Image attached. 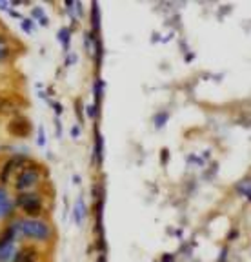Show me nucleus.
Masks as SVG:
<instances>
[{"mask_svg": "<svg viewBox=\"0 0 251 262\" xmlns=\"http://www.w3.org/2000/svg\"><path fill=\"white\" fill-rule=\"evenodd\" d=\"M18 241H28L31 244H48L53 238V228L40 217H18L11 221Z\"/></svg>", "mask_w": 251, "mask_h": 262, "instance_id": "1", "label": "nucleus"}, {"mask_svg": "<svg viewBox=\"0 0 251 262\" xmlns=\"http://www.w3.org/2000/svg\"><path fill=\"white\" fill-rule=\"evenodd\" d=\"M13 199H15V208L20 209L24 217H40L44 211V196L35 189L17 193V196Z\"/></svg>", "mask_w": 251, "mask_h": 262, "instance_id": "2", "label": "nucleus"}, {"mask_svg": "<svg viewBox=\"0 0 251 262\" xmlns=\"http://www.w3.org/2000/svg\"><path fill=\"white\" fill-rule=\"evenodd\" d=\"M42 177H44V169L42 166L35 162H29L26 168H22L20 171L15 175V180H13V186L17 189V193L22 191H31L33 188H37L40 184Z\"/></svg>", "mask_w": 251, "mask_h": 262, "instance_id": "3", "label": "nucleus"}, {"mask_svg": "<svg viewBox=\"0 0 251 262\" xmlns=\"http://www.w3.org/2000/svg\"><path fill=\"white\" fill-rule=\"evenodd\" d=\"M31 162L28 155H22V153H15L11 155L4 164H2V168H0V186H4L9 182L13 175H17L22 168H26L28 164Z\"/></svg>", "mask_w": 251, "mask_h": 262, "instance_id": "4", "label": "nucleus"}, {"mask_svg": "<svg viewBox=\"0 0 251 262\" xmlns=\"http://www.w3.org/2000/svg\"><path fill=\"white\" fill-rule=\"evenodd\" d=\"M6 129H8V133L11 137H15V139H29L31 137V133H33V124H31V120L26 117V115H13L11 119L8 120V126H6Z\"/></svg>", "mask_w": 251, "mask_h": 262, "instance_id": "5", "label": "nucleus"}, {"mask_svg": "<svg viewBox=\"0 0 251 262\" xmlns=\"http://www.w3.org/2000/svg\"><path fill=\"white\" fill-rule=\"evenodd\" d=\"M15 209H17L15 208V199H13L11 193L8 191V188L0 186V221L13 217Z\"/></svg>", "mask_w": 251, "mask_h": 262, "instance_id": "6", "label": "nucleus"}, {"mask_svg": "<svg viewBox=\"0 0 251 262\" xmlns=\"http://www.w3.org/2000/svg\"><path fill=\"white\" fill-rule=\"evenodd\" d=\"M13 262H40V251L35 244H24L17 250Z\"/></svg>", "mask_w": 251, "mask_h": 262, "instance_id": "7", "label": "nucleus"}, {"mask_svg": "<svg viewBox=\"0 0 251 262\" xmlns=\"http://www.w3.org/2000/svg\"><path fill=\"white\" fill-rule=\"evenodd\" d=\"M17 242H6L0 244V262H13L17 255Z\"/></svg>", "mask_w": 251, "mask_h": 262, "instance_id": "8", "label": "nucleus"}, {"mask_svg": "<svg viewBox=\"0 0 251 262\" xmlns=\"http://www.w3.org/2000/svg\"><path fill=\"white\" fill-rule=\"evenodd\" d=\"M13 55V49L11 44H9V38L6 37L4 33H0V64H4L11 58Z\"/></svg>", "mask_w": 251, "mask_h": 262, "instance_id": "9", "label": "nucleus"}, {"mask_svg": "<svg viewBox=\"0 0 251 262\" xmlns=\"http://www.w3.org/2000/svg\"><path fill=\"white\" fill-rule=\"evenodd\" d=\"M86 215H87L86 204H84L82 199H78L77 204H75V208H73V221H75V224H77V226L82 224L84 219H86Z\"/></svg>", "mask_w": 251, "mask_h": 262, "instance_id": "10", "label": "nucleus"}, {"mask_svg": "<svg viewBox=\"0 0 251 262\" xmlns=\"http://www.w3.org/2000/svg\"><path fill=\"white\" fill-rule=\"evenodd\" d=\"M57 38L60 40L62 49H64V51H70V46H71V29H70V28H62V29H58Z\"/></svg>", "mask_w": 251, "mask_h": 262, "instance_id": "11", "label": "nucleus"}, {"mask_svg": "<svg viewBox=\"0 0 251 262\" xmlns=\"http://www.w3.org/2000/svg\"><path fill=\"white\" fill-rule=\"evenodd\" d=\"M169 120V113L168 111H158V113L153 117V126L156 127V129H162V127L168 124Z\"/></svg>", "mask_w": 251, "mask_h": 262, "instance_id": "12", "label": "nucleus"}, {"mask_svg": "<svg viewBox=\"0 0 251 262\" xmlns=\"http://www.w3.org/2000/svg\"><path fill=\"white\" fill-rule=\"evenodd\" d=\"M104 80H100V78H97V82H95V88H93V97H95V104L99 102L100 98H102V95H104Z\"/></svg>", "mask_w": 251, "mask_h": 262, "instance_id": "13", "label": "nucleus"}, {"mask_svg": "<svg viewBox=\"0 0 251 262\" xmlns=\"http://www.w3.org/2000/svg\"><path fill=\"white\" fill-rule=\"evenodd\" d=\"M237 193H239V195H242L244 199H247V196H249V179H247V177L242 180V184L237 186Z\"/></svg>", "mask_w": 251, "mask_h": 262, "instance_id": "14", "label": "nucleus"}, {"mask_svg": "<svg viewBox=\"0 0 251 262\" xmlns=\"http://www.w3.org/2000/svg\"><path fill=\"white\" fill-rule=\"evenodd\" d=\"M20 28L24 29V33H33V29H35V24H33V20L31 18H22L20 20Z\"/></svg>", "mask_w": 251, "mask_h": 262, "instance_id": "15", "label": "nucleus"}, {"mask_svg": "<svg viewBox=\"0 0 251 262\" xmlns=\"http://www.w3.org/2000/svg\"><path fill=\"white\" fill-rule=\"evenodd\" d=\"M44 9L40 8V6H35L33 9H31V20H42L44 18Z\"/></svg>", "mask_w": 251, "mask_h": 262, "instance_id": "16", "label": "nucleus"}, {"mask_svg": "<svg viewBox=\"0 0 251 262\" xmlns=\"http://www.w3.org/2000/svg\"><path fill=\"white\" fill-rule=\"evenodd\" d=\"M102 149H104V146H102V137H97V162H102Z\"/></svg>", "mask_w": 251, "mask_h": 262, "instance_id": "17", "label": "nucleus"}, {"mask_svg": "<svg viewBox=\"0 0 251 262\" xmlns=\"http://www.w3.org/2000/svg\"><path fill=\"white\" fill-rule=\"evenodd\" d=\"M37 135H38V146L44 147V146H45V133H44V127H42V126L38 127Z\"/></svg>", "mask_w": 251, "mask_h": 262, "instance_id": "18", "label": "nucleus"}, {"mask_svg": "<svg viewBox=\"0 0 251 262\" xmlns=\"http://www.w3.org/2000/svg\"><path fill=\"white\" fill-rule=\"evenodd\" d=\"M50 106H51V107H53V110H55V113H57V117H58V115L62 113V111H64V107H62L60 104L57 102V100H50Z\"/></svg>", "mask_w": 251, "mask_h": 262, "instance_id": "19", "label": "nucleus"}, {"mask_svg": "<svg viewBox=\"0 0 251 262\" xmlns=\"http://www.w3.org/2000/svg\"><path fill=\"white\" fill-rule=\"evenodd\" d=\"M86 113H87V117H89V119H95V115H97V104H93V106H87Z\"/></svg>", "mask_w": 251, "mask_h": 262, "instance_id": "20", "label": "nucleus"}, {"mask_svg": "<svg viewBox=\"0 0 251 262\" xmlns=\"http://www.w3.org/2000/svg\"><path fill=\"white\" fill-rule=\"evenodd\" d=\"M168 159H169V151H168V149H162V151H161V162H162V166H166V164H168Z\"/></svg>", "mask_w": 251, "mask_h": 262, "instance_id": "21", "label": "nucleus"}, {"mask_svg": "<svg viewBox=\"0 0 251 262\" xmlns=\"http://www.w3.org/2000/svg\"><path fill=\"white\" fill-rule=\"evenodd\" d=\"M161 262H175V255L173 253H164L161 257Z\"/></svg>", "mask_w": 251, "mask_h": 262, "instance_id": "22", "label": "nucleus"}, {"mask_svg": "<svg viewBox=\"0 0 251 262\" xmlns=\"http://www.w3.org/2000/svg\"><path fill=\"white\" fill-rule=\"evenodd\" d=\"M80 102H82V100H78V98H77V100H75V110H77L78 119L82 117V104H80Z\"/></svg>", "mask_w": 251, "mask_h": 262, "instance_id": "23", "label": "nucleus"}, {"mask_svg": "<svg viewBox=\"0 0 251 262\" xmlns=\"http://www.w3.org/2000/svg\"><path fill=\"white\" fill-rule=\"evenodd\" d=\"M8 13H9V15H11V16H13V18H18V20H22V15H20V13H18V11H17V9H13V8H9V9H8Z\"/></svg>", "mask_w": 251, "mask_h": 262, "instance_id": "24", "label": "nucleus"}, {"mask_svg": "<svg viewBox=\"0 0 251 262\" xmlns=\"http://www.w3.org/2000/svg\"><path fill=\"white\" fill-rule=\"evenodd\" d=\"M71 137H73V139H78V137H80V127L78 126L71 127Z\"/></svg>", "mask_w": 251, "mask_h": 262, "instance_id": "25", "label": "nucleus"}, {"mask_svg": "<svg viewBox=\"0 0 251 262\" xmlns=\"http://www.w3.org/2000/svg\"><path fill=\"white\" fill-rule=\"evenodd\" d=\"M9 8H11V4H9V2H0V9H2V11H8Z\"/></svg>", "mask_w": 251, "mask_h": 262, "instance_id": "26", "label": "nucleus"}, {"mask_svg": "<svg viewBox=\"0 0 251 262\" xmlns=\"http://www.w3.org/2000/svg\"><path fill=\"white\" fill-rule=\"evenodd\" d=\"M38 24H40V26H48V24H50V18H48V16H44L42 20H38Z\"/></svg>", "mask_w": 251, "mask_h": 262, "instance_id": "27", "label": "nucleus"}, {"mask_svg": "<svg viewBox=\"0 0 251 262\" xmlns=\"http://www.w3.org/2000/svg\"><path fill=\"white\" fill-rule=\"evenodd\" d=\"M237 233H239V231H237V229H233V231H231V235L227 238H230V241H233V238H237Z\"/></svg>", "mask_w": 251, "mask_h": 262, "instance_id": "28", "label": "nucleus"}, {"mask_svg": "<svg viewBox=\"0 0 251 262\" xmlns=\"http://www.w3.org/2000/svg\"><path fill=\"white\" fill-rule=\"evenodd\" d=\"M97 262H106V260H104V257H100V258H99V260H97Z\"/></svg>", "mask_w": 251, "mask_h": 262, "instance_id": "29", "label": "nucleus"}]
</instances>
